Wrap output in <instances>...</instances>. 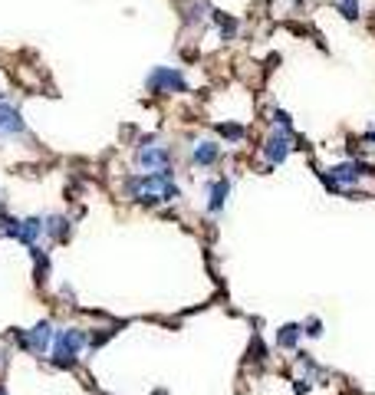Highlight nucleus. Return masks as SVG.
<instances>
[{
	"mask_svg": "<svg viewBox=\"0 0 375 395\" xmlns=\"http://www.w3.org/2000/svg\"><path fill=\"white\" fill-rule=\"evenodd\" d=\"M0 135H7V138H24L26 135L24 112H20L17 103H10L7 96L0 99Z\"/></svg>",
	"mask_w": 375,
	"mask_h": 395,
	"instance_id": "nucleus-7",
	"label": "nucleus"
},
{
	"mask_svg": "<svg viewBox=\"0 0 375 395\" xmlns=\"http://www.w3.org/2000/svg\"><path fill=\"white\" fill-rule=\"evenodd\" d=\"M53 339H56V333H53V323L50 319H43V323H36L30 333H26V349H34V352H46L53 346Z\"/></svg>",
	"mask_w": 375,
	"mask_h": 395,
	"instance_id": "nucleus-9",
	"label": "nucleus"
},
{
	"mask_svg": "<svg viewBox=\"0 0 375 395\" xmlns=\"http://www.w3.org/2000/svg\"><path fill=\"white\" fill-rule=\"evenodd\" d=\"M217 162H221V145H217V142L201 138V142L191 145V165H197V168H211V165H217Z\"/></svg>",
	"mask_w": 375,
	"mask_h": 395,
	"instance_id": "nucleus-8",
	"label": "nucleus"
},
{
	"mask_svg": "<svg viewBox=\"0 0 375 395\" xmlns=\"http://www.w3.org/2000/svg\"><path fill=\"white\" fill-rule=\"evenodd\" d=\"M40 234H43V221H40V217H26V221H20V227H17V241L26 244V247H34Z\"/></svg>",
	"mask_w": 375,
	"mask_h": 395,
	"instance_id": "nucleus-13",
	"label": "nucleus"
},
{
	"mask_svg": "<svg viewBox=\"0 0 375 395\" xmlns=\"http://www.w3.org/2000/svg\"><path fill=\"white\" fill-rule=\"evenodd\" d=\"M336 10H339L342 20H349V24H356V20L362 17V4H359V0H336Z\"/></svg>",
	"mask_w": 375,
	"mask_h": 395,
	"instance_id": "nucleus-17",
	"label": "nucleus"
},
{
	"mask_svg": "<svg viewBox=\"0 0 375 395\" xmlns=\"http://www.w3.org/2000/svg\"><path fill=\"white\" fill-rule=\"evenodd\" d=\"M122 191L128 198H135L142 205L148 207H158V205H168L175 198H181V188L175 185L171 178V168L168 172H142V175H128L122 181Z\"/></svg>",
	"mask_w": 375,
	"mask_h": 395,
	"instance_id": "nucleus-1",
	"label": "nucleus"
},
{
	"mask_svg": "<svg viewBox=\"0 0 375 395\" xmlns=\"http://www.w3.org/2000/svg\"><path fill=\"white\" fill-rule=\"evenodd\" d=\"M227 198H230V181L227 178L211 181V188H207V211H211V215H221Z\"/></svg>",
	"mask_w": 375,
	"mask_h": 395,
	"instance_id": "nucleus-10",
	"label": "nucleus"
},
{
	"mask_svg": "<svg viewBox=\"0 0 375 395\" xmlns=\"http://www.w3.org/2000/svg\"><path fill=\"white\" fill-rule=\"evenodd\" d=\"M290 152H293V132H287V129H273L270 135L264 138V145H260V155H264V162L270 165V168L287 162Z\"/></svg>",
	"mask_w": 375,
	"mask_h": 395,
	"instance_id": "nucleus-5",
	"label": "nucleus"
},
{
	"mask_svg": "<svg viewBox=\"0 0 375 395\" xmlns=\"http://www.w3.org/2000/svg\"><path fill=\"white\" fill-rule=\"evenodd\" d=\"M329 178L333 181H339L342 188L349 191L352 185H359L362 178H375V165H369V162H362V158H349V162H339V165H333L329 168Z\"/></svg>",
	"mask_w": 375,
	"mask_h": 395,
	"instance_id": "nucleus-6",
	"label": "nucleus"
},
{
	"mask_svg": "<svg viewBox=\"0 0 375 395\" xmlns=\"http://www.w3.org/2000/svg\"><path fill=\"white\" fill-rule=\"evenodd\" d=\"M211 14H214V10L207 7L205 0H191V4L185 7V17H181V20H185V26H205V20L211 17Z\"/></svg>",
	"mask_w": 375,
	"mask_h": 395,
	"instance_id": "nucleus-12",
	"label": "nucleus"
},
{
	"mask_svg": "<svg viewBox=\"0 0 375 395\" xmlns=\"http://www.w3.org/2000/svg\"><path fill=\"white\" fill-rule=\"evenodd\" d=\"M270 122H273V129H287V132H293V122H290V116L283 109H273L270 112Z\"/></svg>",
	"mask_w": 375,
	"mask_h": 395,
	"instance_id": "nucleus-19",
	"label": "nucleus"
},
{
	"mask_svg": "<svg viewBox=\"0 0 375 395\" xmlns=\"http://www.w3.org/2000/svg\"><path fill=\"white\" fill-rule=\"evenodd\" d=\"M135 165L142 172H168L171 168V148L158 145L155 138H142L135 148Z\"/></svg>",
	"mask_w": 375,
	"mask_h": 395,
	"instance_id": "nucleus-4",
	"label": "nucleus"
},
{
	"mask_svg": "<svg viewBox=\"0 0 375 395\" xmlns=\"http://www.w3.org/2000/svg\"><path fill=\"white\" fill-rule=\"evenodd\" d=\"M299 336H303V329H299L297 323H287V327L277 329V346H280V349H297Z\"/></svg>",
	"mask_w": 375,
	"mask_h": 395,
	"instance_id": "nucleus-15",
	"label": "nucleus"
},
{
	"mask_svg": "<svg viewBox=\"0 0 375 395\" xmlns=\"http://www.w3.org/2000/svg\"><path fill=\"white\" fill-rule=\"evenodd\" d=\"M211 20H214V26H217V34H221V40H237V34H240V24H237V17L234 14H224V10H214L211 14Z\"/></svg>",
	"mask_w": 375,
	"mask_h": 395,
	"instance_id": "nucleus-11",
	"label": "nucleus"
},
{
	"mask_svg": "<svg viewBox=\"0 0 375 395\" xmlns=\"http://www.w3.org/2000/svg\"><path fill=\"white\" fill-rule=\"evenodd\" d=\"M89 343L86 329L79 327H69V329H60L56 339H53V366L56 369H76V356L83 352V346Z\"/></svg>",
	"mask_w": 375,
	"mask_h": 395,
	"instance_id": "nucleus-2",
	"label": "nucleus"
},
{
	"mask_svg": "<svg viewBox=\"0 0 375 395\" xmlns=\"http://www.w3.org/2000/svg\"><path fill=\"white\" fill-rule=\"evenodd\" d=\"M0 395H7V389H4V386H0Z\"/></svg>",
	"mask_w": 375,
	"mask_h": 395,
	"instance_id": "nucleus-22",
	"label": "nucleus"
},
{
	"mask_svg": "<svg viewBox=\"0 0 375 395\" xmlns=\"http://www.w3.org/2000/svg\"><path fill=\"white\" fill-rule=\"evenodd\" d=\"M115 333H119V327H103L99 333H93V336H89V346H93V349H99V346H103V343H109V339H112Z\"/></svg>",
	"mask_w": 375,
	"mask_h": 395,
	"instance_id": "nucleus-18",
	"label": "nucleus"
},
{
	"mask_svg": "<svg viewBox=\"0 0 375 395\" xmlns=\"http://www.w3.org/2000/svg\"><path fill=\"white\" fill-rule=\"evenodd\" d=\"M362 142H366V145H375V125L366 132V135H362Z\"/></svg>",
	"mask_w": 375,
	"mask_h": 395,
	"instance_id": "nucleus-21",
	"label": "nucleus"
},
{
	"mask_svg": "<svg viewBox=\"0 0 375 395\" xmlns=\"http://www.w3.org/2000/svg\"><path fill=\"white\" fill-rule=\"evenodd\" d=\"M303 333H307V336H313V339H316V336H323V323H319V319H309V323H307V329H303Z\"/></svg>",
	"mask_w": 375,
	"mask_h": 395,
	"instance_id": "nucleus-20",
	"label": "nucleus"
},
{
	"mask_svg": "<svg viewBox=\"0 0 375 395\" xmlns=\"http://www.w3.org/2000/svg\"><path fill=\"white\" fill-rule=\"evenodd\" d=\"M43 231L50 234L53 241H69V217H63V215H53V217H46L43 221Z\"/></svg>",
	"mask_w": 375,
	"mask_h": 395,
	"instance_id": "nucleus-14",
	"label": "nucleus"
},
{
	"mask_svg": "<svg viewBox=\"0 0 375 395\" xmlns=\"http://www.w3.org/2000/svg\"><path fill=\"white\" fill-rule=\"evenodd\" d=\"M145 89L155 99H168V96L188 93V76L181 66H155L145 76Z\"/></svg>",
	"mask_w": 375,
	"mask_h": 395,
	"instance_id": "nucleus-3",
	"label": "nucleus"
},
{
	"mask_svg": "<svg viewBox=\"0 0 375 395\" xmlns=\"http://www.w3.org/2000/svg\"><path fill=\"white\" fill-rule=\"evenodd\" d=\"M214 129H217V135H221V138H227L230 145H237V142H244V138H247V129H244V125H237V122H217Z\"/></svg>",
	"mask_w": 375,
	"mask_h": 395,
	"instance_id": "nucleus-16",
	"label": "nucleus"
}]
</instances>
